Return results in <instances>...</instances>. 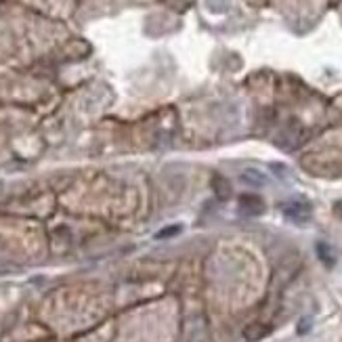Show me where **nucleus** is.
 <instances>
[{
    "label": "nucleus",
    "instance_id": "1",
    "mask_svg": "<svg viewBox=\"0 0 342 342\" xmlns=\"http://www.w3.org/2000/svg\"><path fill=\"white\" fill-rule=\"evenodd\" d=\"M282 212L287 221L296 223V225H302V223H309L311 221V214H313V208L307 200H290L285 201L282 206Z\"/></svg>",
    "mask_w": 342,
    "mask_h": 342
},
{
    "label": "nucleus",
    "instance_id": "2",
    "mask_svg": "<svg viewBox=\"0 0 342 342\" xmlns=\"http://www.w3.org/2000/svg\"><path fill=\"white\" fill-rule=\"evenodd\" d=\"M237 206L248 216H258L265 212V201H262L260 196H256V193H244V196H239Z\"/></svg>",
    "mask_w": 342,
    "mask_h": 342
},
{
    "label": "nucleus",
    "instance_id": "3",
    "mask_svg": "<svg viewBox=\"0 0 342 342\" xmlns=\"http://www.w3.org/2000/svg\"><path fill=\"white\" fill-rule=\"evenodd\" d=\"M239 178H242L244 185H248V187H252V189H260V187H265V185L269 183V176L262 172V170H258V168H246V170H242Z\"/></svg>",
    "mask_w": 342,
    "mask_h": 342
},
{
    "label": "nucleus",
    "instance_id": "4",
    "mask_svg": "<svg viewBox=\"0 0 342 342\" xmlns=\"http://www.w3.org/2000/svg\"><path fill=\"white\" fill-rule=\"evenodd\" d=\"M210 185H212V191H214V196L219 198V200H229L233 196V187H231V183L227 181L225 176L221 174H214L212 176V181H210Z\"/></svg>",
    "mask_w": 342,
    "mask_h": 342
},
{
    "label": "nucleus",
    "instance_id": "5",
    "mask_svg": "<svg viewBox=\"0 0 342 342\" xmlns=\"http://www.w3.org/2000/svg\"><path fill=\"white\" fill-rule=\"evenodd\" d=\"M267 334H269V328H265V325H252V328H248L244 332V336L248 340H258L262 336H267Z\"/></svg>",
    "mask_w": 342,
    "mask_h": 342
},
{
    "label": "nucleus",
    "instance_id": "6",
    "mask_svg": "<svg viewBox=\"0 0 342 342\" xmlns=\"http://www.w3.org/2000/svg\"><path fill=\"white\" fill-rule=\"evenodd\" d=\"M178 233H181V225H168V227L155 233V239H168L172 235H178Z\"/></svg>",
    "mask_w": 342,
    "mask_h": 342
},
{
    "label": "nucleus",
    "instance_id": "7",
    "mask_svg": "<svg viewBox=\"0 0 342 342\" xmlns=\"http://www.w3.org/2000/svg\"><path fill=\"white\" fill-rule=\"evenodd\" d=\"M317 254H319V258L325 265H334V256H332V250L328 244H317Z\"/></svg>",
    "mask_w": 342,
    "mask_h": 342
}]
</instances>
